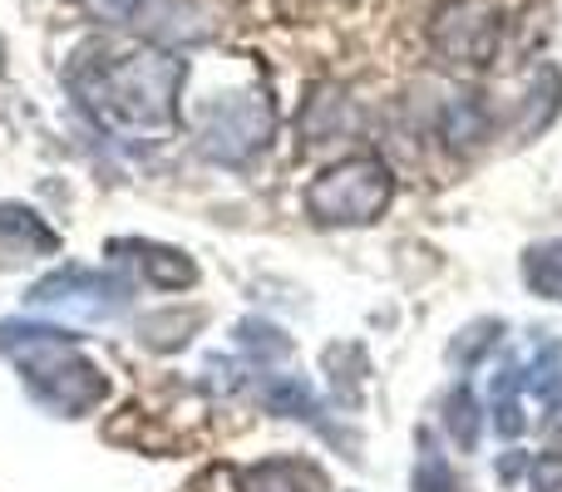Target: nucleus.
Segmentation results:
<instances>
[{"mask_svg": "<svg viewBox=\"0 0 562 492\" xmlns=\"http://www.w3.org/2000/svg\"><path fill=\"white\" fill-rule=\"evenodd\" d=\"M25 306L35 316L49 320H75V325H99L114 320L128 306V281L109 276V271H89V266H65L55 276H45L40 286H30Z\"/></svg>", "mask_w": 562, "mask_h": 492, "instance_id": "obj_4", "label": "nucleus"}, {"mask_svg": "<svg viewBox=\"0 0 562 492\" xmlns=\"http://www.w3.org/2000/svg\"><path fill=\"white\" fill-rule=\"evenodd\" d=\"M0 69H5V45H0Z\"/></svg>", "mask_w": 562, "mask_h": 492, "instance_id": "obj_16", "label": "nucleus"}, {"mask_svg": "<svg viewBox=\"0 0 562 492\" xmlns=\"http://www.w3.org/2000/svg\"><path fill=\"white\" fill-rule=\"evenodd\" d=\"M272 134V108L262 94H227L223 104L207 108L203 124V148L207 158H223V163H243Z\"/></svg>", "mask_w": 562, "mask_h": 492, "instance_id": "obj_5", "label": "nucleus"}, {"mask_svg": "<svg viewBox=\"0 0 562 492\" xmlns=\"http://www.w3.org/2000/svg\"><path fill=\"white\" fill-rule=\"evenodd\" d=\"M243 345H252L257 355H272L277 359V355H286V350H291V340H281L272 325H243Z\"/></svg>", "mask_w": 562, "mask_h": 492, "instance_id": "obj_14", "label": "nucleus"}, {"mask_svg": "<svg viewBox=\"0 0 562 492\" xmlns=\"http://www.w3.org/2000/svg\"><path fill=\"white\" fill-rule=\"evenodd\" d=\"M69 89L99 128L134 144H158L178 124L183 59L168 49H85L69 65Z\"/></svg>", "mask_w": 562, "mask_h": 492, "instance_id": "obj_1", "label": "nucleus"}, {"mask_svg": "<svg viewBox=\"0 0 562 492\" xmlns=\"http://www.w3.org/2000/svg\"><path fill=\"white\" fill-rule=\"evenodd\" d=\"M134 251H138V266L148 271L154 286H188V281L198 276L193 261L178 256V251H164V247H134Z\"/></svg>", "mask_w": 562, "mask_h": 492, "instance_id": "obj_10", "label": "nucleus"}, {"mask_svg": "<svg viewBox=\"0 0 562 492\" xmlns=\"http://www.w3.org/2000/svg\"><path fill=\"white\" fill-rule=\"evenodd\" d=\"M59 237L40 222L30 207H0V266H20V261L49 256Z\"/></svg>", "mask_w": 562, "mask_h": 492, "instance_id": "obj_7", "label": "nucleus"}, {"mask_svg": "<svg viewBox=\"0 0 562 492\" xmlns=\"http://www.w3.org/2000/svg\"><path fill=\"white\" fill-rule=\"evenodd\" d=\"M390 193H395V178L380 158H350L311 183L306 213L326 227H366L385 213Z\"/></svg>", "mask_w": 562, "mask_h": 492, "instance_id": "obj_3", "label": "nucleus"}, {"mask_svg": "<svg viewBox=\"0 0 562 492\" xmlns=\"http://www.w3.org/2000/svg\"><path fill=\"white\" fill-rule=\"evenodd\" d=\"M0 350L15 355L30 394L45 409H55V414H89L109 389L104 375H99L79 350H69L55 325H20V320H5V325H0Z\"/></svg>", "mask_w": 562, "mask_h": 492, "instance_id": "obj_2", "label": "nucleus"}, {"mask_svg": "<svg viewBox=\"0 0 562 492\" xmlns=\"http://www.w3.org/2000/svg\"><path fill=\"white\" fill-rule=\"evenodd\" d=\"M449 414H445V424H449V434L459 438V448H474L479 444V409H474V394L469 389H459V394H449Z\"/></svg>", "mask_w": 562, "mask_h": 492, "instance_id": "obj_12", "label": "nucleus"}, {"mask_svg": "<svg viewBox=\"0 0 562 492\" xmlns=\"http://www.w3.org/2000/svg\"><path fill=\"white\" fill-rule=\"evenodd\" d=\"M435 45L445 49L449 59H464V65H484L498 45V15L484 0H459V5H445L435 20Z\"/></svg>", "mask_w": 562, "mask_h": 492, "instance_id": "obj_6", "label": "nucleus"}, {"mask_svg": "<svg viewBox=\"0 0 562 492\" xmlns=\"http://www.w3.org/2000/svg\"><path fill=\"white\" fill-rule=\"evenodd\" d=\"M243 492H326V483L301 464H262L243 478Z\"/></svg>", "mask_w": 562, "mask_h": 492, "instance_id": "obj_8", "label": "nucleus"}, {"mask_svg": "<svg viewBox=\"0 0 562 492\" xmlns=\"http://www.w3.org/2000/svg\"><path fill=\"white\" fill-rule=\"evenodd\" d=\"M533 483H538V492H558L562 488V458H548L543 468H533Z\"/></svg>", "mask_w": 562, "mask_h": 492, "instance_id": "obj_15", "label": "nucleus"}, {"mask_svg": "<svg viewBox=\"0 0 562 492\" xmlns=\"http://www.w3.org/2000/svg\"><path fill=\"white\" fill-rule=\"evenodd\" d=\"M415 492H459V488H454V478H449V468H445V458H439V454H425V458H419Z\"/></svg>", "mask_w": 562, "mask_h": 492, "instance_id": "obj_13", "label": "nucleus"}, {"mask_svg": "<svg viewBox=\"0 0 562 492\" xmlns=\"http://www.w3.org/2000/svg\"><path fill=\"white\" fill-rule=\"evenodd\" d=\"M262 394H267V404H272L277 414H286V419H316L321 414L316 394H311L301 379H267Z\"/></svg>", "mask_w": 562, "mask_h": 492, "instance_id": "obj_11", "label": "nucleus"}, {"mask_svg": "<svg viewBox=\"0 0 562 492\" xmlns=\"http://www.w3.org/2000/svg\"><path fill=\"white\" fill-rule=\"evenodd\" d=\"M524 281L548 300H562V237L543 242L524 256Z\"/></svg>", "mask_w": 562, "mask_h": 492, "instance_id": "obj_9", "label": "nucleus"}]
</instances>
